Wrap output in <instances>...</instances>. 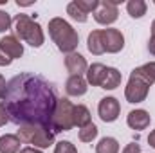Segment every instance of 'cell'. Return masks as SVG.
<instances>
[{
    "label": "cell",
    "instance_id": "obj_1",
    "mask_svg": "<svg viewBox=\"0 0 155 153\" xmlns=\"http://www.w3.org/2000/svg\"><path fill=\"white\" fill-rule=\"evenodd\" d=\"M58 97L54 86L43 76L22 72L16 74L5 88L4 106L9 121L18 126H45L51 128Z\"/></svg>",
    "mask_w": 155,
    "mask_h": 153
},
{
    "label": "cell",
    "instance_id": "obj_2",
    "mask_svg": "<svg viewBox=\"0 0 155 153\" xmlns=\"http://www.w3.org/2000/svg\"><path fill=\"white\" fill-rule=\"evenodd\" d=\"M49 34H51L52 41L56 43V47L65 54L74 52L78 43H79V36H78L76 29L69 22H65L63 18H52L49 22Z\"/></svg>",
    "mask_w": 155,
    "mask_h": 153
},
{
    "label": "cell",
    "instance_id": "obj_3",
    "mask_svg": "<svg viewBox=\"0 0 155 153\" xmlns=\"http://www.w3.org/2000/svg\"><path fill=\"white\" fill-rule=\"evenodd\" d=\"M15 33L20 40L29 43L31 47H41L43 45V31L38 22H35L29 15H16L15 16Z\"/></svg>",
    "mask_w": 155,
    "mask_h": 153
},
{
    "label": "cell",
    "instance_id": "obj_4",
    "mask_svg": "<svg viewBox=\"0 0 155 153\" xmlns=\"http://www.w3.org/2000/svg\"><path fill=\"white\" fill-rule=\"evenodd\" d=\"M54 135L56 133L51 128L35 126V124L20 126V130H18V139L25 144H35V148H38V150L49 148L54 142Z\"/></svg>",
    "mask_w": 155,
    "mask_h": 153
},
{
    "label": "cell",
    "instance_id": "obj_5",
    "mask_svg": "<svg viewBox=\"0 0 155 153\" xmlns=\"http://www.w3.org/2000/svg\"><path fill=\"white\" fill-rule=\"evenodd\" d=\"M72 126H74V105L67 97H61L58 99L51 119V130L54 133H60V132L72 130Z\"/></svg>",
    "mask_w": 155,
    "mask_h": 153
},
{
    "label": "cell",
    "instance_id": "obj_6",
    "mask_svg": "<svg viewBox=\"0 0 155 153\" xmlns=\"http://www.w3.org/2000/svg\"><path fill=\"white\" fill-rule=\"evenodd\" d=\"M148 92H150V85L143 79V77H139L137 74H130V79H128V85H126V88H124V97H126V101L128 103H143L144 99H146V96H148Z\"/></svg>",
    "mask_w": 155,
    "mask_h": 153
},
{
    "label": "cell",
    "instance_id": "obj_7",
    "mask_svg": "<svg viewBox=\"0 0 155 153\" xmlns=\"http://www.w3.org/2000/svg\"><path fill=\"white\" fill-rule=\"evenodd\" d=\"M117 4H119V0H103V2H99L97 9L94 11L96 22L101 24V25H110V24H114L117 20V15H119Z\"/></svg>",
    "mask_w": 155,
    "mask_h": 153
},
{
    "label": "cell",
    "instance_id": "obj_8",
    "mask_svg": "<svg viewBox=\"0 0 155 153\" xmlns=\"http://www.w3.org/2000/svg\"><path fill=\"white\" fill-rule=\"evenodd\" d=\"M101 40H103L105 52H110V54H116L124 47V36L119 29H112V27L101 29Z\"/></svg>",
    "mask_w": 155,
    "mask_h": 153
},
{
    "label": "cell",
    "instance_id": "obj_9",
    "mask_svg": "<svg viewBox=\"0 0 155 153\" xmlns=\"http://www.w3.org/2000/svg\"><path fill=\"white\" fill-rule=\"evenodd\" d=\"M97 114L101 117V121L114 122L121 114V105L116 97H103L97 105Z\"/></svg>",
    "mask_w": 155,
    "mask_h": 153
},
{
    "label": "cell",
    "instance_id": "obj_10",
    "mask_svg": "<svg viewBox=\"0 0 155 153\" xmlns=\"http://www.w3.org/2000/svg\"><path fill=\"white\" fill-rule=\"evenodd\" d=\"M0 49H2V50H4L11 60L22 58V54H24V47H22L20 40L16 38V36H13V34L4 36V38L0 40Z\"/></svg>",
    "mask_w": 155,
    "mask_h": 153
},
{
    "label": "cell",
    "instance_id": "obj_11",
    "mask_svg": "<svg viewBox=\"0 0 155 153\" xmlns=\"http://www.w3.org/2000/svg\"><path fill=\"white\" fill-rule=\"evenodd\" d=\"M65 67H67V70L71 72V76H81V74L87 72V69H88L87 60H85L79 52H71V54H67V58H65Z\"/></svg>",
    "mask_w": 155,
    "mask_h": 153
},
{
    "label": "cell",
    "instance_id": "obj_12",
    "mask_svg": "<svg viewBox=\"0 0 155 153\" xmlns=\"http://www.w3.org/2000/svg\"><path fill=\"white\" fill-rule=\"evenodd\" d=\"M150 121H152V117H150V114L146 110H132L128 114V117H126V124L132 130H137V132L148 128L150 126Z\"/></svg>",
    "mask_w": 155,
    "mask_h": 153
},
{
    "label": "cell",
    "instance_id": "obj_13",
    "mask_svg": "<svg viewBox=\"0 0 155 153\" xmlns=\"http://www.w3.org/2000/svg\"><path fill=\"white\" fill-rule=\"evenodd\" d=\"M87 81L81 76H71L67 79V85H65V90L69 96H74V97H79L87 92Z\"/></svg>",
    "mask_w": 155,
    "mask_h": 153
},
{
    "label": "cell",
    "instance_id": "obj_14",
    "mask_svg": "<svg viewBox=\"0 0 155 153\" xmlns=\"http://www.w3.org/2000/svg\"><path fill=\"white\" fill-rule=\"evenodd\" d=\"M107 67L103 63H92L87 69V83H90L92 86H101V81L105 77Z\"/></svg>",
    "mask_w": 155,
    "mask_h": 153
},
{
    "label": "cell",
    "instance_id": "obj_15",
    "mask_svg": "<svg viewBox=\"0 0 155 153\" xmlns=\"http://www.w3.org/2000/svg\"><path fill=\"white\" fill-rule=\"evenodd\" d=\"M121 72L114 69V67H107V70H105V77H103V81H101V88H105V90H116L117 86L121 85Z\"/></svg>",
    "mask_w": 155,
    "mask_h": 153
},
{
    "label": "cell",
    "instance_id": "obj_16",
    "mask_svg": "<svg viewBox=\"0 0 155 153\" xmlns=\"http://www.w3.org/2000/svg\"><path fill=\"white\" fill-rule=\"evenodd\" d=\"M20 139L18 135L5 133L0 137V153H18L20 151Z\"/></svg>",
    "mask_w": 155,
    "mask_h": 153
},
{
    "label": "cell",
    "instance_id": "obj_17",
    "mask_svg": "<svg viewBox=\"0 0 155 153\" xmlns=\"http://www.w3.org/2000/svg\"><path fill=\"white\" fill-rule=\"evenodd\" d=\"M87 47H88V50H90L92 54H96V56H99V54L105 52L103 40H101V29H99V31H92V33L88 34V38H87Z\"/></svg>",
    "mask_w": 155,
    "mask_h": 153
},
{
    "label": "cell",
    "instance_id": "obj_18",
    "mask_svg": "<svg viewBox=\"0 0 155 153\" xmlns=\"http://www.w3.org/2000/svg\"><path fill=\"white\" fill-rule=\"evenodd\" d=\"M132 72H134V74H137L139 77H143V79L152 86V85L155 83V61L144 63V65H141V67L134 69Z\"/></svg>",
    "mask_w": 155,
    "mask_h": 153
},
{
    "label": "cell",
    "instance_id": "obj_19",
    "mask_svg": "<svg viewBox=\"0 0 155 153\" xmlns=\"http://www.w3.org/2000/svg\"><path fill=\"white\" fill-rule=\"evenodd\" d=\"M90 122H92V121H90V112H88V108H87L85 105L74 106V126L83 128V126H87V124H90Z\"/></svg>",
    "mask_w": 155,
    "mask_h": 153
},
{
    "label": "cell",
    "instance_id": "obj_20",
    "mask_svg": "<svg viewBox=\"0 0 155 153\" xmlns=\"http://www.w3.org/2000/svg\"><path fill=\"white\" fill-rule=\"evenodd\" d=\"M146 9H148V5H146L144 0H130V2L126 4V11H128V15H130L132 18H141V16H144V15H146Z\"/></svg>",
    "mask_w": 155,
    "mask_h": 153
},
{
    "label": "cell",
    "instance_id": "obj_21",
    "mask_svg": "<svg viewBox=\"0 0 155 153\" xmlns=\"http://www.w3.org/2000/svg\"><path fill=\"white\" fill-rule=\"evenodd\" d=\"M96 153H119V142L114 137H103L96 146Z\"/></svg>",
    "mask_w": 155,
    "mask_h": 153
},
{
    "label": "cell",
    "instance_id": "obj_22",
    "mask_svg": "<svg viewBox=\"0 0 155 153\" xmlns=\"http://www.w3.org/2000/svg\"><path fill=\"white\" fill-rule=\"evenodd\" d=\"M97 126L94 124V122H90V124H87V126H83L81 130H79V141L81 142H92L96 137H97Z\"/></svg>",
    "mask_w": 155,
    "mask_h": 153
},
{
    "label": "cell",
    "instance_id": "obj_23",
    "mask_svg": "<svg viewBox=\"0 0 155 153\" xmlns=\"http://www.w3.org/2000/svg\"><path fill=\"white\" fill-rule=\"evenodd\" d=\"M67 13H69V16H71L74 22H79V24H85V22H87V18H88V15H87V13H83V11L78 7L76 2H71V4L67 5Z\"/></svg>",
    "mask_w": 155,
    "mask_h": 153
},
{
    "label": "cell",
    "instance_id": "obj_24",
    "mask_svg": "<svg viewBox=\"0 0 155 153\" xmlns=\"http://www.w3.org/2000/svg\"><path fill=\"white\" fill-rule=\"evenodd\" d=\"M76 2V5L83 11V13H94L96 9H97V5H99V0H74Z\"/></svg>",
    "mask_w": 155,
    "mask_h": 153
},
{
    "label": "cell",
    "instance_id": "obj_25",
    "mask_svg": "<svg viewBox=\"0 0 155 153\" xmlns=\"http://www.w3.org/2000/svg\"><path fill=\"white\" fill-rule=\"evenodd\" d=\"M54 153H78V150H76V146H74L72 142H69V141H61V142L56 144Z\"/></svg>",
    "mask_w": 155,
    "mask_h": 153
},
{
    "label": "cell",
    "instance_id": "obj_26",
    "mask_svg": "<svg viewBox=\"0 0 155 153\" xmlns=\"http://www.w3.org/2000/svg\"><path fill=\"white\" fill-rule=\"evenodd\" d=\"M11 16H9V13H5V11H2L0 9V33H5V31H9V27H11Z\"/></svg>",
    "mask_w": 155,
    "mask_h": 153
},
{
    "label": "cell",
    "instance_id": "obj_27",
    "mask_svg": "<svg viewBox=\"0 0 155 153\" xmlns=\"http://www.w3.org/2000/svg\"><path fill=\"white\" fill-rule=\"evenodd\" d=\"M123 153H141V146L137 142H130V144H126V148L123 150Z\"/></svg>",
    "mask_w": 155,
    "mask_h": 153
},
{
    "label": "cell",
    "instance_id": "obj_28",
    "mask_svg": "<svg viewBox=\"0 0 155 153\" xmlns=\"http://www.w3.org/2000/svg\"><path fill=\"white\" fill-rule=\"evenodd\" d=\"M9 121V115H7V110L4 106V103H0V126H4L5 122Z\"/></svg>",
    "mask_w": 155,
    "mask_h": 153
},
{
    "label": "cell",
    "instance_id": "obj_29",
    "mask_svg": "<svg viewBox=\"0 0 155 153\" xmlns=\"http://www.w3.org/2000/svg\"><path fill=\"white\" fill-rule=\"evenodd\" d=\"M11 61H13V60L0 49V67H7V65H11Z\"/></svg>",
    "mask_w": 155,
    "mask_h": 153
},
{
    "label": "cell",
    "instance_id": "obj_30",
    "mask_svg": "<svg viewBox=\"0 0 155 153\" xmlns=\"http://www.w3.org/2000/svg\"><path fill=\"white\" fill-rule=\"evenodd\" d=\"M5 88H7L5 79H4V76H2V74H0V99H4V96H5Z\"/></svg>",
    "mask_w": 155,
    "mask_h": 153
},
{
    "label": "cell",
    "instance_id": "obj_31",
    "mask_svg": "<svg viewBox=\"0 0 155 153\" xmlns=\"http://www.w3.org/2000/svg\"><path fill=\"white\" fill-rule=\"evenodd\" d=\"M148 50H150V54L155 56V36H152L150 41H148Z\"/></svg>",
    "mask_w": 155,
    "mask_h": 153
},
{
    "label": "cell",
    "instance_id": "obj_32",
    "mask_svg": "<svg viewBox=\"0 0 155 153\" xmlns=\"http://www.w3.org/2000/svg\"><path fill=\"white\" fill-rule=\"evenodd\" d=\"M20 153H43L41 150L38 148H33V146H29V148H24V150H20Z\"/></svg>",
    "mask_w": 155,
    "mask_h": 153
},
{
    "label": "cell",
    "instance_id": "obj_33",
    "mask_svg": "<svg viewBox=\"0 0 155 153\" xmlns=\"http://www.w3.org/2000/svg\"><path fill=\"white\" fill-rule=\"evenodd\" d=\"M148 144H150V146L155 150V130L150 133V135H148Z\"/></svg>",
    "mask_w": 155,
    "mask_h": 153
},
{
    "label": "cell",
    "instance_id": "obj_34",
    "mask_svg": "<svg viewBox=\"0 0 155 153\" xmlns=\"http://www.w3.org/2000/svg\"><path fill=\"white\" fill-rule=\"evenodd\" d=\"M152 36H155V20L152 22Z\"/></svg>",
    "mask_w": 155,
    "mask_h": 153
}]
</instances>
